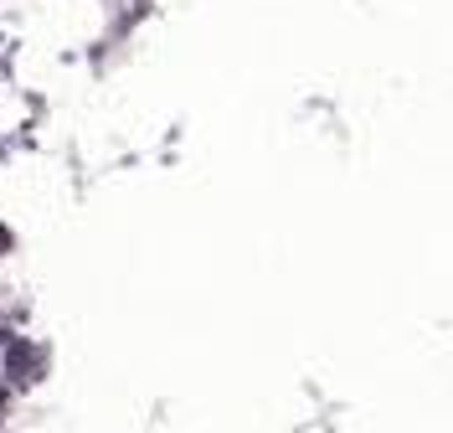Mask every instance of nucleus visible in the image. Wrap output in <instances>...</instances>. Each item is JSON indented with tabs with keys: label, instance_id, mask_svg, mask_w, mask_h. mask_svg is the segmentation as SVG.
Segmentation results:
<instances>
[{
	"label": "nucleus",
	"instance_id": "obj_1",
	"mask_svg": "<svg viewBox=\"0 0 453 433\" xmlns=\"http://www.w3.org/2000/svg\"><path fill=\"white\" fill-rule=\"evenodd\" d=\"M5 243H11V237H5V232H0V248H5Z\"/></svg>",
	"mask_w": 453,
	"mask_h": 433
}]
</instances>
